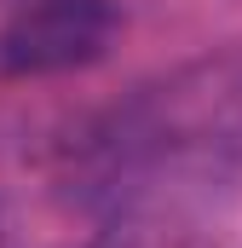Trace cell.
<instances>
[{
    "instance_id": "6da1fadb",
    "label": "cell",
    "mask_w": 242,
    "mask_h": 248,
    "mask_svg": "<svg viewBox=\"0 0 242 248\" xmlns=\"http://www.w3.org/2000/svg\"><path fill=\"white\" fill-rule=\"evenodd\" d=\"M116 41L110 0H17L0 23V75L41 81L63 69H87Z\"/></svg>"
},
{
    "instance_id": "7a4b0ae2",
    "label": "cell",
    "mask_w": 242,
    "mask_h": 248,
    "mask_svg": "<svg viewBox=\"0 0 242 248\" xmlns=\"http://www.w3.org/2000/svg\"><path fill=\"white\" fill-rule=\"evenodd\" d=\"M87 248H219V243L184 219H167V214H127L110 231H98Z\"/></svg>"
},
{
    "instance_id": "3957f363",
    "label": "cell",
    "mask_w": 242,
    "mask_h": 248,
    "mask_svg": "<svg viewBox=\"0 0 242 248\" xmlns=\"http://www.w3.org/2000/svg\"><path fill=\"white\" fill-rule=\"evenodd\" d=\"M0 248H6V225H0Z\"/></svg>"
}]
</instances>
